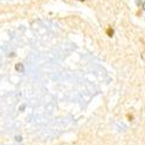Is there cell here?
Here are the masks:
<instances>
[{"instance_id":"7a4b0ae2","label":"cell","mask_w":145,"mask_h":145,"mask_svg":"<svg viewBox=\"0 0 145 145\" xmlns=\"http://www.w3.org/2000/svg\"><path fill=\"white\" fill-rule=\"evenodd\" d=\"M107 35H108V36H110V37H111V36H113V35H114V30L110 28V27H109V28L107 29Z\"/></svg>"},{"instance_id":"3957f363","label":"cell","mask_w":145,"mask_h":145,"mask_svg":"<svg viewBox=\"0 0 145 145\" xmlns=\"http://www.w3.org/2000/svg\"><path fill=\"white\" fill-rule=\"evenodd\" d=\"M142 58L145 60V52H143V54H142Z\"/></svg>"},{"instance_id":"277c9868","label":"cell","mask_w":145,"mask_h":145,"mask_svg":"<svg viewBox=\"0 0 145 145\" xmlns=\"http://www.w3.org/2000/svg\"><path fill=\"white\" fill-rule=\"evenodd\" d=\"M143 8H144V10H145V3H144V5H143Z\"/></svg>"},{"instance_id":"5b68a950","label":"cell","mask_w":145,"mask_h":145,"mask_svg":"<svg viewBox=\"0 0 145 145\" xmlns=\"http://www.w3.org/2000/svg\"><path fill=\"white\" fill-rule=\"evenodd\" d=\"M80 1H84V0H80Z\"/></svg>"},{"instance_id":"6da1fadb","label":"cell","mask_w":145,"mask_h":145,"mask_svg":"<svg viewBox=\"0 0 145 145\" xmlns=\"http://www.w3.org/2000/svg\"><path fill=\"white\" fill-rule=\"evenodd\" d=\"M15 69L18 70L19 72H23V71H25V66H23V65H22V64H21V63L16 64V65H15Z\"/></svg>"}]
</instances>
